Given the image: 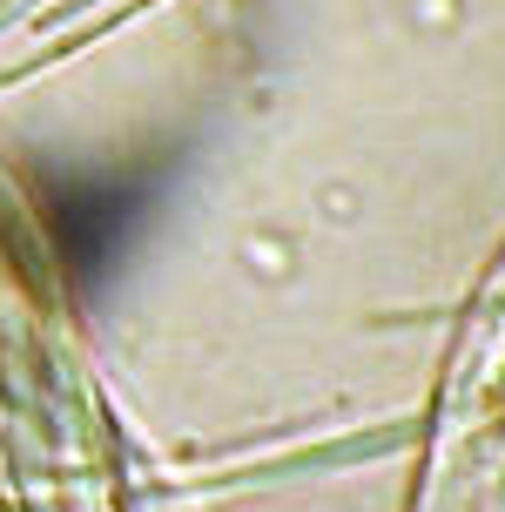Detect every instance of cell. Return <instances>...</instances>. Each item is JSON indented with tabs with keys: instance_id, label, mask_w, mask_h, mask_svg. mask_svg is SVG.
<instances>
[{
	"instance_id": "obj_1",
	"label": "cell",
	"mask_w": 505,
	"mask_h": 512,
	"mask_svg": "<svg viewBox=\"0 0 505 512\" xmlns=\"http://www.w3.org/2000/svg\"><path fill=\"white\" fill-rule=\"evenodd\" d=\"M142 196L128 182H68V196H54V236L68 256H108L128 236Z\"/></svg>"
}]
</instances>
